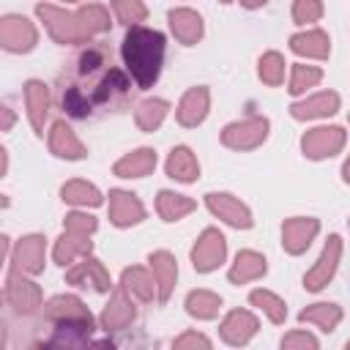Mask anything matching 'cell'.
<instances>
[{
  "label": "cell",
  "instance_id": "cell-32",
  "mask_svg": "<svg viewBox=\"0 0 350 350\" xmlns=\"http://www.w3.org/2000/svg\"><path fill=\"white\" fill-rule=\"evenodd\" d=\"M123 290L137 295L139 301H150L153 298V290H156V282L148 276V271L142 268H129L123 273Z\"/></svg>",
  "mask_w": 350,
  "mask_h": 350
},
{
  "label": "cell",
  "instance_id": "cell-3",
  "mask_svg": "<svg viewBox=\"0 0 350 350\" xmlns=\"http://www.w3.org/2000/svg\"><path fill=\"white\" fill-rule=\"evenodd\" d=\"M38 16L44 19L52 38L60 44H82L93 33H101L109 27V14L101 5H88L77 14H66L52 5H38Z\"/></svg>",
  "mask_w": 350,
  "mask_h": 350
},
{
  "label": "cell",
  "instance_id": "cell-46",
  "mask_svg": "<svg viewBox=\"0 0 350 350\" xmlns=\"http://www.w3.org/2000/svg\"><path fill=\"white\" fill-rule=\"evenodd\" d=\"M224 3H230V0H224Z\"/></svg>",
  "mask_w": 350,
  "mask_h": 350
},
{
  "label": "cell",
  "instance_id": "cell-10",
  "mask_svg": "<svg viewBox=\"0 0 350 350\" xmlns=\"http://www.w3.org/2000/svg\"><path fill=\"white\" fill-rule=\"evenodd\" d=\"M208 208L219 216V219H224L227 224H232V227H252V213H249V208L241 202V200H235V197H230V194H208Z\"/></svg>",
  "mask_w": 350,
  "mask_h": 350
},
{
  "label": "cell",
  "instance_id": "cell-40",
  "mask_svg": "<svg viewBox=\"0 0 350 350\" xmlns=\"http://www.w3.org/2000/svg\"><path fill=\"white\" fill-rule=\"evenodd\" d=\"M66 230H74V232H85L90 235L96 230V219L88 216V213H68L66 216Z\"/></svg>",
  "mask_w": 350,
  "mask_h": 350
},
{
  "label": "cell",
  "instance_id": "cell-7",
  "mask_svg": "<svg viewBox=\"0 0 350 350\" xmlns=\"http://www.w3.org/2000/svg\"><path fill=\"white\" fill-rule=\"evenodd\" d=\"M0 41L11 52H25L36 44V27L25 16H5L0 22Z\"/></svg>",
  "mask_w": 350,
  "mask_h": 350
},
{
  "label": "cell",
  "instance_id": "cell-30",
  "mask_svg": "<svg viewBox=\"0 0 350 350\" xmlns=\"http://www.w3.org/2000/svg\"><path fill=\"white\" fill-rule=\"evenodd\" d=\"M156 208H159V213H161L167 221H178L180 216H186L189 211H194V200H189V197H183V194L161 191L159 200H156Z\"/></svg>",
  "mask_w": 350,
  "mask_h": 350
},
{
  "label": "cell",
  "instance_id": "cell-15",
  "mask_svg": "<svg viewBox=\"0 0 350 350\" xmlns=\"http://www.w3.org/2000/svg\"><path fill=\"white\" fill-rule=\"evenodd\" d=\"M170 27L180 44H194L202 36V19L191 8H178L170 11Z\"/></svg>",
  "mask_w": 350,
  "mask_h": 350
},
{
  "label": "cell",
  "instance_id": "cell-20",
  "mask_svg": "<svg viewBox=\"0 0 350 350\" xmlns=\"http://www.w3.org/2000/svg\"><path fill=\"white\" fill-rule=\"evenodd\" d=\"M49 148H52V153L66 156V159H82V156H85L82 142L74 137V131H71V129H68L63 120L52 126V134H49Z\"/></svg>",
  "mask_w": 350,
  "mask_h": 350
},
{
  "label": "cell",
  "instance_id": "cell-43",
  "mask_svg": "<svg viewBox=\"0 0 350 350\" xmlns=\"http://www.w3.org/2000/svg\"><path fill=\"white\" fill-rule=\"evenodd\" d=\"M241 3H243L246 8H257V5H262L265 0H241Z\"/></svg>",
  "mask_w": 350,
  "mask_h": 350
},
{
  "label": "cell",
  "instance_id": "cell-37",
  "mask_svg": "<svg viewBox=\"0 0 350 350\" xmlns=\"http://www.w3.org/2000/svg\"><path fill=\"white\" fill-rule=\"evenodd\" d=\"M112 11H115V16L120 19V22H126V25H134V22H142L145 19V5H142V0H112Z\"/></svg>",
  "mask_w": 350,
  "mask_h": 350
},
{
  "label": "cell",
  "instance_id": "cell-13",
  "mask_svg": "<svg viewBox=\"0 0 350 350\" xmlns=\"http://www.w3.org/2000/svg\"><path fill=\"white\" fill-rule=\"evenodd\" d=\"M254 331H257L254 314L241 312V309L230 312V314L224 317V323H221V336H224V342H230V345H246V342L254 336Z\"/></svg>",
  "mask_w": 350,
  "mask_h": 350
},
{
  "label": "cell",
  "instance_id": "cell-42",
  "mask_svg": "<svg viewBox=\"0 0 350 350\" xmlns=\"http://www.w3.org/2000/svg\"><path fill=\"white\" fill-rule=\"evenodd\" d=\"M175 347H178V350H183V347H211V342H208L202 334L189 331V334H183L180 339H175Z\"/></svg>",
  "mask_w": 350,
  "mask_h": 350
},
{
  "label": "cell",
  "instance_id": "cell-31",
  "mask_svg": "<svg viewBox=\"0 0 350 350\" xmlns=\"http://www.w3.org/2000/svg\"><path fill=\"white\" fill-rule=\"evenodd\" d=\"M219 306H221V298L213 295V293H208V290H197V293H191V295L186 298L189 314H194V317H200V320L216 317V314H219Z\"/></svg>",
  "mask_w": 350,
  "mask_h": 350
},
{
  "label": "cell",
  "instance_id": "cell-23",
  "mask_svg": "<svg viewBox=\"0 0 350 350\" xmlns=\"http://www.w3.org/2000/svg\"><path fill=\"white\" fill-rule=\"evenodd\" d=\"M153 167H156V153L148 150V148H142V150H137V153L123 156V159L115 164V175H120V178H142V175H148Z\"/></svg>",
  "mask_w": 350,
  "mask_h": 350
},
{
  "label": "cell",
  "instance_id": "cell-25",
  "mask_svg": "<svg viewBox=\"0 0 350 350\" xmlns=\"http://www.w3.org/2000/svg\"><path fill=\"white\" fill-rule=\"evenodd\" d=\"M290 46L293 52L298 55H306V57H328V36L323 30H306V33H298L290 38Z\"/></svg>",
  "mask_w": 350,
  "mask_h": 350
},
{
  "label": "cell",
  "instance_id": "cell-8",
  "mask_svg": "<svg viewBox=\"0 0 350 350\" xmlns=\"http://www.w3.org/2000/svg\"><path fill=\"white\" fill-rule=\"evenodd\" d=\"M339 252H342L339 235H331L328 243H325V249H323V254H320V260H317V265H314V268L306 273V279H304V287H306V290H320V287L328 284V279H331L334 271H336Z\"/></svg>",
  "mask_w": 350,
  "mask_h": 350
},
{
  "label": "cell",
  "instance_id": "cell-19",
  "mask_svg": "<svg viewBox=\"0 0 350 350\" xmlns=\"http://www.w3.org/2000/svg\"><path fill=\"white\" fill-rule=\"evenodd\" d=\"M25 98H27V112H30V123H33V129L41 134V129H44V118H46V112H49V93H46V85H41V82H27L25 85Z\"/></svg>",
  "mask_w": 350,
  "mask_h": 350
},
{
  "label": "cell",
  "instance_id": "cell-36",
  "mask_svg": "<svg viewBox=\"0 0 350 350\" xmlns=\"http://www.w3.org/2000/svg\"><path fill=\"white\" fill-rule=\"evenodd\" d=\"M260 77L268 85H282V79H284V60L276 52L262 55V60H260Z\"/></svg>",
  "mask_w": 350,
  "mask_h": 350
},
{
  "label": "cell",
  "instance_id": "cell-4",
  "mask_svg": "<svg viewBox=\"0 0 350 350\" xmlns=\"http://www.w3.org/2000/svg\"><path fill=\"white\" fill-rule=\"evenodd\" d=\"M268 134V120L265 118H246L241 123H232L224 129L221 134V142L227 148H235V150H246V148H254L265 139Z\"/></svg>",
  "mask_w": 350,
  "mask_h": 350
},
{
  "label": "cell",
  "instance_id": "cell-16",
  "mask_svg": "<svg viewBox=\"0 0 350 350\" xmlns=\"http://www.w3.org/2000/svg\"><path fill=\"white\" fill-rule=\"evenodd\" d=\"M131 320H134V304L126 298V290H120V293H115L112 301L107 304V309H104V314H101V323H104L107 331H120V328H126Z\"/></svg>",
  "mask_w": 350,
  "mask_h": 350
},
{
  "label": "cell",
  "instance_id": "cell-27",
  "mask_svg": "<svg viewBox=\"0 0 350 350\" xmlns=\"http://www.w3.org/2000/svg\"><path fill=\"white\" fill-rule=\"evenodd\" d=\"M66 279H68L71 284L93 282L96 290H107V287H109V276H107V271H104V265H101L98 260H82L77 268H71V271L66 273Z\"/></svg>",
  "mask_w": 350,
  "mask_h": 350
},
{
  "label": "cell",
  "instance_id": "cell-12",
  "mask_svg": "<svg viewBox=\"0 0 350 350\" xmlns=\"http://www.w3.org/2000/svg\"><path fill=\"white\" fill-rule=\"evenodd\" d=\"M314 232H317V221L314 219H290L282 227V238H284L282 243H284V249L290 254H301L309 246V241L314 238Z\"/></svg>",
  "mask_w": 350,
  "mask_h": 350
},
{
  "label": "cell",
  "instance_id": "cell-17",
  "mask_svg": "<svg viewBox=\"0 0 350 350\" xmlns=\"http://www.w3.org/2000/svg\"><path fill=\"white\" fill-rule=\"evenodd\" d=\"M339 109V96L336 93H317L306 101H298L290 107L293 118L298 120H306V118H320V115H331Z\"/></svg>",
  "mask_w": 350,
  "mask_h": 350
},
{
  "label": "cell",
  "instance_id": "cell-28",
  "mask_svg": "<svg viewBox=\"0 0 350 350\" xmlns=\"http://www.w3.org/2000/svg\"><path fill=\"white\" fill-rule=\"evenodd\" d=\"M298 317H301V323H314L323 331H334L339 325V320H342V309L336 304H312Z\"/></svg>",
  "mask_w": 350,
  "mask_h": 350
},
{
  "label": "cell",
  "instance_id": "cell-14",
  "mask_svg": "<svg viewBox=\"0 0 350 350\" xmlns=\"http://www.w3.org/2000/svg\"><path fill=\"white\" fill-rule=\"evenodd\" d=\"M14 265L19 271H27V273H38L44 268V238L41 235H27L16 243V252H14Z\"/></svg>",
  "mask_w": 350,
  "mask_h": 350
},
{
  "label": "cell",
  "instance_id": "cell-35",
  "mask_svg": "<svg viewBox=\"0 0 350 350\" xmlns=\"http://www.w3.org/2000/svg\"><path fill=\"white\" fill-rule=\"evenodd\" d=\"M252 304L260 306L273 323H284V317H287L284 301H279V298H276L273 293H268V290H254V293H252Z\"/></svg>",
  "mask_w": 350,
  "mask_h": 350
},
{
  "label": "cell",
  "instance_id": "cell-44",
  "mask_svg": "<svg viewBox=\"0 0 350 350\" xmlns=\"http://www.w3.org/2000/svg\"><path fill=\"white\" fill-rule=\"evenodd\" d=\"M342 172H345V180H350V159L345 161V167H342Z\"/></svg>",
  "mask_w": 350,
  "mask_h": 350
},
{
  "label": "cell",
  "instance_id": "cell-45",
  "mask_svg": "<svg viewBox=\"0 0 350 350\" xmlns=\"http://www.w3.org/2000/svg\"><path fill=\"white\" fill-rule=\"evenodd\" d=\"M347 350H350V342H347Z\"/></svg>",
  "mask_w": 350,
  "mask_h": 350
},
{
  "label": "cell",
  "instance_id": "cell-39",
  "mask_svg": "<svg viewBox=\"0 0 350 350\" xmlns=\"http://www.w3.org/2000/svg\"><path fill=\"white\" fill-rule=\"evenodd\" d=\"M320 14H323L320 0H295V5H293V19L301 22V25L320 19Z\"/></svg>",
  "mask_w": 350,
  "mask_h": 350
},
{
  "label": "cell",
  "instance_id": "cell-2",
  "mask_svg": "<svg viewBox=\"0 0 350 350\" xmlns=\"http://www.w3.org/2000/svg\"><path fill=\"white\" fill-rule=\"evenodd\" d=\"M123 60L139 88H150L159 79L164 60V36L148 27H131L123 38Z\"/></svg>",
  "mask_w": 350,
  "mask_h": 350
},
{
  "label": "cell",
  "instance_id": "cell-41",
  "mask_svg": "<svg viewBox=\"0 0 350 350\" xmlns=\"http://www.w3.org/2000/svg\"><path fill=\"white\" fill-rule=\"evenodd\" d=\"M282 347H317V339L304 334V331H295V334H287L282 339Z\"/></svg>",
  "mask_w": 350,
  "mask_h": 350
},
{
  "label": "cell",
  "instance_id": "cell-9",
  "mask_svg": "<svg viewBox=\"0 0 350 350\" xmlns=\"http://www.w3.org/2000/svg\"><path fill=\"white\" fill-rule=\"evenodd\" d=\"M5 298H8V304H11L16 312H22V314H30V312H36V309L41 306V290H38V284L22 279L19 273H11V276H8Z\"/></svg>",
  "mask_w": 350,
  "mask_h": 350
},
{
  "label": "cell",
  "instance_id": "cell-26",
  "mask_svg": "<svg viewBox=\"0 0 350 350\" xmlns=\"http://www.w3.org/2000/svg\"><path fill=\"white\" fill-rule=\"evenodd\" d=\"M262 273H265V260L257 252H241L235 257V265L230 268V282L243 284V282H252Z\"/></svg>",
  "mask_w": 350,
  "mask_h": 350
},
{
  "label": "cell",
  "instance_id": "cell-18",
  "mask_svg": "<svg viewBox=\"0 0 350 350\" xmlns=\"http://www.w3.org/2000/svg\"><path fill=\"white\" fill-rule=\"evenodd\" d=\"M208 112V90L205 88H191L178 107V120L183 126H197Z\"/></svg>",
  "mask_w": 350,
  "mask_h": 350
},
{
  "label": "cell",
  "instance_id": "cell-29",
  "mask_svg": "<svg viewBox=\"0 0 350 350\" xmlns=\"http://www.w3.org/2000/svg\"><path fill=\"white\" fill-rule=\"evenodd\" d=\"M85 252H90V241H88V235H85V232L66 230L63 238H60L57 246H55V260H57L60 265H66V262H71L77 254H85Z\"/></svg>",
  "mask_w": 350,
  "mask_h": 350
},
{
  "label": "cell",
  "instance_id": "cell-33",
  "mask_svg": "<svg viewBox=\"0 0 350 350\" xmlns=\"http://www.w3.org/2000/svg\"><path fill=\"white\" fill-rule=\"evenodd\" d=\"M63 200L71 202V205H98L101 202V194L96 186L85 183V180H71L63 186Z\"/></svg>",
  "mask_w": 350,
  "mask_h": 350
},
{
  "label": "cell",
  "instance_id": "cell-21",
  "mask_svg": "<svg viewBox=\"0 0 350 350\" xmlns=\"http://www.w3.org/2000/svg\"><path fill=\"white\" fill-rule=\"evenodd\" d=\"M150 268H153V276H156V284H159V301L164 304L172 293V284H175V260L167 254V252H153L150 254Z\"/></svg>",
  "mask_w": 350,
  "mask_h": 350
},
{
  "label": "cell",
  "instance_id": "cell-34",
  "mask_svg": "<svg viewBox=\"0 0 350 350\" xmlns=\"http://www.w3.org/2000/svg\"><path fill=\"white\" fill-rule=\"evenodd\" d=\"M167 115V101L161 98H150V101H142L139 109H137V126L142 131H153Z\"/></svg>",
  "mask_w": 350,
  "mask_h": 350
},
{
  "label": "cell",
  "instance_id": "cell-11",
  "mask_svg": "<svg viewBox=\"0 0 350 350\" xmlns=\"http://www.w3.org/2000/svg\"><path fill=\"white\" fill-rule=\"evenodd\" d=\"M142 216H145V208L134 194H129V191H112L109 194V219L118 227L137 224Z\"/></svg>",
  "mask_w": 350,
  "mask_h": 350
},
{
  "label": "cell",
  "instance_id": "cell-5",
  "mask_svg": "<svg viewBox=\"0 0 350 350\" xmlns=\"http://www.w3.org/2000/svg\"><path fill=\"white\" fill-rule=\"evenodd\" d=\"M304 153L309 159H323V156H334L342 145H345V131L339 126H323V129H312L309 134H304L301 139Z\"/></svg>",
  "mask_w": 350,
  "mask_h": 350
},
{
  "label": "cell",
  "instance_id": "cell-1",
  "mask_svg": "<svg viewBox=\"0 0 350 350\" xmlns=\"http://www.w3.org/2000/svg\"><path fill=\"white\" fill-rule=\"evenodd\" d=\"M77 82L63 88V109L71 118H88L96 109H115L129 93V79L112 66L77 71Z\"/></svg>",
  "mask_w": 350,
  "mask_h": 350
},
{
  "label": "cell",
  "instance_id": "cell-24",
  "mask_svg": "<svg viewBox=\"0 0 350 350\" xmlns=\"http://www.w3.org/2000/svg\"><path fill=\"white\" fill-rule=\"evenodd\" d=\"M167 172H170V178L189 183V180H194L200 175V164H197V159H194V153L189 148H175L170 153V159H167Z\"/></svg>",
  "mask_w": 350,
  "mask_h": 350
},
{
  "label": "cell",
  "instance_id": "cell-22",
  "mask_svg": "<svg viewBox=\"0 0 350 350\" xmlns=\"http://www.w3.org/2000/svg\"><path fill=\"white\" fill-rule=\"evenodd\" d=\"M44 314H46L49 320H55V323H60V320H93L90 312L82 306V301H77V298H71V295H57V298H52V301L46 304Z\"/></svg>",
  "mask_w": 350,
  "mask_h": 350
},
{
  "label": "cell",
  "instance_id": "cell-6",
  "mask_svg": "<svg viewBox=\"0 0 350 350\" xmlns=\"http://www.w3.org/2000/svg\"><path fill=\"white\" fill-rule=\"evenodd\" d=\"M224 252H227V246H224L221 232L219 230H205L200 235L197 246L191 249V262H194L197 271H213L224 260Z\"/></svg>",
  "mask_w": 350,
  "mask_h": 350
},
{
  "label": "cell",
  "instance_id": "cell-38",
  "mask_svg": "<svg viewBox=\"0 0 350 350\" xmlns=\"http://www.w3.org/2000/svg\"><path fill=\"white\" fill-rule=\"evenodd\" d=\"M320 82V68L314 66H293V79H290V93H304L306 88Z\"/></svg>",
  "mask_w": 350,
  "mask_h": 350
}]
</instances>
